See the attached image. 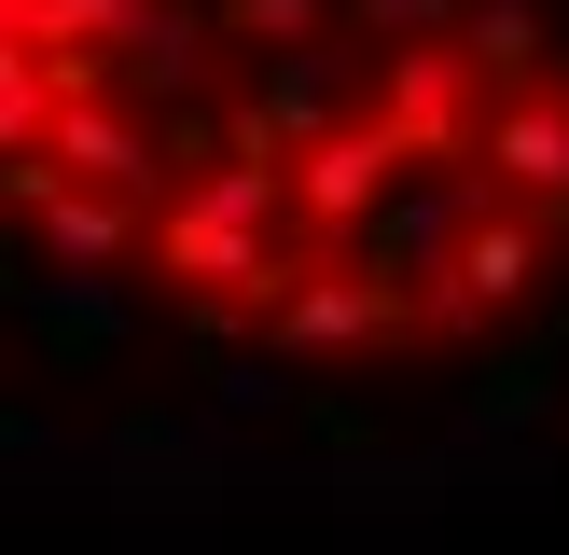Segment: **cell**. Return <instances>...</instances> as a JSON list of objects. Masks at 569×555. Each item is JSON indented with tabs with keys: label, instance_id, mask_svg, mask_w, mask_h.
Masks as SVG:
<instances>
[{
	"label": "cell",
	"instance_id": "cell-1",
	"mask_svg": "<svg viewBox=\"0 0 569 555\" xmlns=\"http://www.w3.org/2000/svg\"><path fill=\"white\" fill-rule=\"evenodd\" d=\"M542 278H556V209H515V194H500V209L459 236V264L417 278V333H431V347H487L500 320L542 305Z\"/></svg>",
	"mask_w": 569,
	"mask_h": 555
},
{
	"label": "cell",
	"instance_id": "cell-2",
	"mask_svg": "<svg viewBox=\"0 0 569 555\" xmlns=\"http://www.w3.org/2000/svg\"><path fill=\"white\" fill-rule=\"evenodd\" d=\"M361 70H376V56H361L348 28H320V42L264 56V83L222 111V139H209V153H264V167H292L306 139H333V125L361 111Z\"/></svg>",
	"mask_w": 569,
	"mask_h": 555
},
{
	"label": "cell",
	"instance_id": "cell-3",
	"mask_svg": "<svg viewBox=\"0 0 569 555\" xmlns=\"http://www.w3.org/2000/svg\"><path fill=\"white\" fill-rule=\"evenodd\" d=\"M417 167H431V153H417V139L389 125L376 98H361L333 139H306V153H292V194H306V250H333V236H376V209L417 181Z\"/></svg>",
	"mask_w": 569,
	"mask_h": 555
},
{
	"label": "cell",
	"instance_id": "cell-4",
	"mask_svg": "<svg viewBox=\"0 0 569 555\" xmlns=\"http://www.w3.org/2000/svg\"><path fill=\"white\" fill-rule=\"evenodd\" d=\"M0 194L42 222V250H56V264H111V278H126V264H153V209H139V194L70 181L56 153H0Z\"/></svg>",
	"mask_w": 569,
	"mask_h": 555
},
{
	"label": "cell",
	"instance_id": "cell-5",
	"mask_svg": "<svg viewBox=\"0 0 569 555\" xmlns=\"http://www.w3.org/2000/svg\"><path fill=\"white\" fill-rule=\"evenodd\" d=\"M487 98H500V83L472 70V42H459V28H445V42H389V56H376V111H389V125H403L431 167L487 139Z\"/></svg>",
	"mask_w": 569,
	"mask_h": 555
},
{
	"label": "cell",
	"instance_id": "cell-6",
	"mask_svg": "<svg viewBox=\"0 0 569 555\" xmlns=\"http://www.w3.org/2000/svg\"><path fill=\"white\" fill-rule=\"evenodd\" d=\"M487 209H500V167H487V153H445L431 181H403V194L376 209V264L417 292V278H445V264H459V236H472Z\"/></svg>",
	"mask_w": 569,
	"mask_h": 555
},
{
	"label": "cell",
	"instance_id": "cell-7",
	"mask_svg": "<svg viewBox=\"0 0 569 555\" xmlns=\"http://www.w3.org/2000/svg\"><path fill=\"white\" fill-rule=\"evenodd\" d=\"M278 347L292 361H333V347H417V292L389 264H320L292 305H278Z\"/></svg>",
	"mask_w": 569,
	"mask_h": 555
},
{
	"label": "cell",
	"instance_id": "cell-8",
	"mask_svg": "<svg viewBox=\"0 0 569 555\" xmlns=\"http://www.w3.org/2000/svg\"><path fill=\"white\" fill-rule=\"evenodd\" d=\"M472 153L500 167L515 209H556V222H569V98H542V83L487 98V139H472Z\"/></svg>",
	"mask_w": 569,
	"mask_h": 555
},
{
	"label": "cell",
	"instance_id": "cell-9",
	"mask_svg": "<svg viewBox=\"0 0 569 555\" xmlns=\"http://www.w3.org/2000/svg\"><path fill=\"white\" fill-rule=\"evenodd\" d=\"M42 153L70 167V181H98V194H139V209H167V167H181L139 111H111V98H70V125H56Z\"/></svg>",
	"mask_w": 569,
	"mask_h": 555
},
{
	"label": "cell",
	"instance_id": "cell-10",
	"mask_svg": "<svg viewBox=\"0 0 569 555\" xmlns=\"http://www.w3.org/2000/svg\"><path fill=\"white\" fill-rule=\"evenodd\" d=\"M181 209L237 222V236H306V194H292V167H264V153H194ZM320 264H333V250H320Z\"/></svg>",
	"mask_w": 569,
	"mask_h": 555
},
{
	"label": "cell",
	"instance_id": "cell-11",
	"mask_svg": "<svg viewBox=\"0 0 569 555\" xmlns=\"http://www.w3.org/2000/svg\"><path fill=\"white\" fill-rule=\"evenodd\" d=\"M209 42H222V14H194V0H153V14H139L111 56H126V83H139V98H194V83H209Z\"/></svg>",
	"mask_w": 569,
	"mask_h": 555
},
{
	"label": "cell",
	"instance_id": "cell-12",
	"mask_svg": "<svg viewBox=\"0 0 569 555\" xmlns=\"http://www.w3.org/2000/svg\"><path fill=\"white\" fill-rule=\"evenodd\" d=\"M28 320L83 361V347H111V333H126V292H111V264H70V278H28Z\"/></svg>",
	"mask_w": 569,
	"mask_h": 555
},
{
	"label": "cell",
	"instance_id": "cell-13",
	"mask_svg": "<svg viewBox=\"0 0 569 555\" xmlns=\"http://www.w3.org/2000/svg\"><path fill=\"white\" fill-rule=\"evenodd\" d=\"M139 14H153V0H0V42H56V56L98 42V56H111Z\"/></svg>",
	"mask_w": 569,
	"mask_h": 555
},
{
	"label": "cell",
	"instance_id": "cell-14",
	"mask_svg": "<svg viewBox=\"0 0 569 555\" xmlns=\"http://www.w3.org/2000/svg\"><path fill=\"white\" fill-rule=\"evenodd\" d=\"M459 42H472V70H487L500 98H515V83H542V14H528V0H472Z\"/></svg>",
	"mask_w": 569,
	"mask_h": 555
},
{
	"label": "cell",
	"instance_id": "cell-15",
	"mask_svg": "<svg viewBox=\"0 0 569 555\" xmlns=\"http://www.w3.org/2000/svg\"><path fill=\"white\" fill-rule=\"evenodd\" d=\"M333 14H348V0H222V28H237V42H320Z\"/></svg>",
	"mask_w": 569,
	"mask_h": 555
},
{
	"label": "cell",
	"instance_id": "cell-16",
	"mask_svg": "<svg viewBox=\"0 0 569 555\" xmlns=\"http://www.w3.org/2000/svg\"><path fill=\"white\" fill-rule=\"evenodd\" d=\"M459 14H472V0H348V28H361V42H445Z\"/></svg>",
	"mask_w": 569,
	"mask_h": 555
},
{
	"label": "cell",
	"instance_id": "cell-17",
	"mask_svg": "<svg viewBox=\"0 0 569 555\" xmlns=\"http://www.w3.org/2000/svg\"><path fill=\"white\" fill-rule=\"evenodd\" d=\"M278 361H292V347H278ZM278 361H222V416H278V403H292V375H278Z\"/></svg>",
	"mask_w": 569,
	"mask_h": 555
}]
</instances>
